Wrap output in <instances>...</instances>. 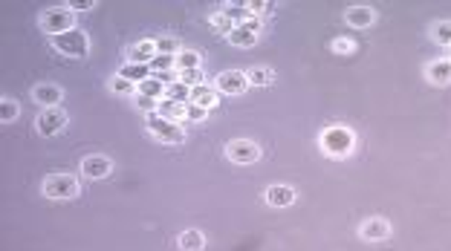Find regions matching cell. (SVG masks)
I'll return each mask as SVG.
<instances>
[{"instance_id":"cell-1","label":"cell","mask_w":451,"mask_h":251,"mask_svg":"<svg viewBox=\"0 0 451 251\" xmlns=\"http://www.w3.org/2000/svg\"><path fill=\"white\" fill-rule=\"evenodd\" d=\"M318 147L327 153V156H333V159H344L356 147V133L350 128H344V124H330V128L321 130Z\"/></svg>"},{"instance_id":"cell-2","label":"cell","mask_w":451,"mask_h":251,"mask_svg":"<svg viewBox=\"0 0 451 251\" xmlns=\"http://www.w3.org/2000/svg\"><path fill=\"white\" fill-rule=\"evenodd\" d=\"M145 128L162 145H182V142H186V130L179 128V121H168V119H162L157 113L145 119Z\"/></svg>"},{"instance_id":"cell-3","label":"cell","mask_w":451,"mask_h":251,"mask_svg":"<svg viewBox=\"0 0 451 251\" xmlns=\"http://www.w3.org/2000/svg\"><path fill=\"white\" fill-rule=\"evenodd\" d=\"M38 23H41V29H44L47 35L55 38V35H64L69 29H76V15L67 6H52L47 12H41Z\"/></svg>"},{"instance_id":"cell-4","label":"cell","mask_w":451,"mask_h":251,"mask_svg":"<svg viewBox=\"0 0 451 251\" xmlns=\"http://www.w3.org/2000/svg\"><path fill=\"white\" fill-rule=\"evenodd\" d=\"M52 47L61 55H67V58H84V55L90 52V38H87V32H81L76 26V29H69L64 35H55Z\"/></svg>"},{"instance_id":"cell-5","label":"cell","mask_w":451,"mask_h":251,"mask_svg":"<svg viewBox=\"0 0 451 251\" xmlns=\"http://www.w3.org/2000/svg\"><path fill=\"white\" fill-rule=\"evenodd\" d=\"M47 200H73L78 193V179L73 174H50L41 185Z\"/></svg>"},{"instance_id":"cell-6","label":"cell","mask_w":451,"mask_h":251,"mask_svg":"<svg viewBox=\"0 0 451 251\" xmlns=\"http://www.w3.org/2000/svg\"><path fill=\"white\" fill-rule=\"evenodd\" d=\"M226 159L234 165H255L261 159V147L249 139H234V142L226 145Z\"/></svg>"},{"instance_id":"cell-7","label":"cell","mask_w":451,"mask_h":251,"mask_svg":"<svg viewBox=\"0 0 451 251\" xmlns=\"http://www.w3.org/2000/svg\"><path fill=\"white\" fill-rule=\"evenodd\" d=\"M64 128H67V113L61 107H50V110H44V113H38V119H35V130L41 136H55Z\"/></svg>"},{"instance_id":"cell-8","label":"cell","mask_w":451,"mask_h":251,"mask_svg":"<svg viewBox=\"0 0 451 251\" xmlns=\"http://www.w3.org/2000/svg\"><path fill=\"white\" fill-rule=\"evenodd\" d=\"M246 87H249V81H246L243 69H226V73L217 75V84H214V90L223 95H241V93H246Z\"/></svg>"},{"instance_id":"cell-9","label":"cell","mask_w":451,"mask_h":251,"mask_svg":"<svg viewBox=\"0 0 451 251\" xmlns=\"http://www.w3.org/2000/svg\"><path fill=\"white\" fill-rule=\"evenodd\" d=\"M113 171V162L102 153H93V156H84L81 159V176L84 179H104Z\"/></svg>"},{"instance_id":"cell-10","label":"cell","mask_w":451,"mask_h":251,"mask_svg":"<svg viewBox=\"0 0 451 251\" xmlns=\"http://www.w3.org/2000/svg\"><path fill=\"white\" fill-rule=\"evenodd\" d=\"M359 234H362V240H368V243H382L390 237V222L382 217H371L359 226Z\"/></svg>"},{"instance_id":"cell-11","label":"cell","mask_w":451,"mask_h":251,"mask_svg":"<svg viewBox=\"0 0 451 251\" xmlns=\"http://www.w3.org/2000/svg\"><path fill=\"white\" fill-rule=\"evenodd\" d=\"M32 101L41 104L44 110H50V107H61V101H64V90L58 87V84H38V87L32 90Z\"/></svg>"},{"instance_id":"cell-12","label":"cell","mask_w":451,"mask_h":251,"mask_svg":"<svg viewBox=\"0 0 451 251\" xmlns=\"http://www.w3.org/2000/svg\"><path fill=\"white\" fill-rule=\"evenodd\" d=\"M344 21H347L350 29H368V26H373V21H376V12L371 6H350L344 12Z\"/></svg>"},{"instance_id":"cell-13","label":"cell","mask_w":451,"mask_h":251,"mask_svg":"<svg viewBox=\"0 0 451 251\" xmlns=\"http://www.w3.org/2000/svg\"><path fill=\"white\" fill-rule=\"evenodd\" d=\"M263 200H266V205H272V208H289L295 202V188H289V185H270L263 191Z\"/></svg>"},{"instance_id":"cell-14","label":"cell","mask_w":451,"mask_h":251,"mask_svg":"<svg viewBox=\"0 0 451 251\" xmlns=\"http://www.w3.org/2000/svg\"><path fill=\"white\" fill-rule=\"evenodd\" d=\"M426 78L434 84V87H446L451 84V61L448 58H437L426 67Z\"/></svg>"},{"instance_id":"cell-15","label":"cell","mask_w":451,"mask_h":251,"mask_svg":"<svg viewBox=\"0 0 451 251\" xmlns=\"http://www.w3.org/2000/svg\"><path fill=\"white\" fill-rule=\"evenodd\" d=\"M157 58V44L153 40H139V44H133L128 49V64H148Z\"/></svg>"},{"instance_id":"cell-16","label":"cell","mask_w":451,"mask_h":251,"mask_svg":"<svg viewBox=\"0 0 451 251\" xmlns=\"http://www.w3.org/2000/svg\"><path fill=\"white\" fill-rule=\"evenodd\" d=\"M191 101L194 104H200L203 110H211L217 101H220V93L214 87H208V84H200V87H194L191 90Z\"/></svg>"},{"instance_id":"cell-17","label":"cell","mask_w":451,"mask_h":251,"mask_svg":"<svg viewBox=\"0 0 451 251\" xmlns=\"http://www.w3.org/2000/svg\"><path fill=\"white\" fill-rule=\"evenodd\" d=\"M203 55L194 52V49H179L177 58H174V69L177 73H186V69H203Z\"/></svg>"},{"instance_id":"cell-18","label":"cell","mask_w":451,"mask_h":251,"mask_svg":"<svg viewBox=\"0 0 451 251\" xmlns=\"http://www.w3.org/2000/svg\"><path fill=\"white\" fill-rule=\"evenodd\" d=\"M116 75H122V78H128V81H133L136 84V87H139V84H142V81H148L151 75H153V69L148 67V64H124L122 69H119V73Z\"/></svg>"},{"instance_id":"cell-19","label":"cell","mask_w":451,"mask_h":251,"mask_svg":"<svg viewBox=\"0 0 451 251\" xmlns=\"http://www.w3.org/2000/svg\"><path fill=\"white\" fill-rule=\"evenodd\" d=\"M246 81H249V87H266V84L275 81V69L272 67H249Z\"/></svg>"},{"instance_id":"cell-20","label":"cell","mask_w":451,"mask_h":251,"mask_svg":"<svg viewBox=\"0 0 451 251\" xmlns=\"http://www.w3.org/2000/svg\"><path fill=\"white\" fill-rule=\"evenodd\" d=\"M226 40H229L232 47H237V49H249V47L258 44V35L249 32V29H243V26H234V29L226 35Z\"/></svg>"},{"instance_id":"cell-21","label":"cell","mask_w":451,"mask_h":251,"mask_svg":"<svg viewBox=\"0 0 451 251\" xmlns=\"http://www.w3.org/2000/svg\"><path fill=\"white\" fill-rule=\"evenodd\" d=\"M179 248H182V251H203V248H206V237H203V231L186 228V231L179 234Z\"/></svg>"},{"instance_id":"cell-22","label":"cell","mask_w":451,"mask_h":251,"mask_svg":"<svg viewBox=\"0 0 451 251\" xmlns=\"http://www.w3.org/2000/svg\"><path fill=\"white\" fill-rule=\"evenodd\" d=\"M136 93H139V95H148V99H157V101H162V99H165V93H168V87H165V84H162L160 78H153V75H151L148 81L139 84Z\"/></svg>"},{"instance_id":"cell-23","label":"cell","mask_w":451,"mask_h":251,"mask_svg":"<svg viewBox=\"0 0 451 251\" xmlns=\"http://www.w3.org/2000/svg\"><path fill=\"white\" fill-rule=\"evenodd\" d=\"M157 116L168 119V121H182L186 119V104H177L171 99H162L160 101V110H157Z\"/></svg>"},{"instance_id":"cell-24","label":"cell","mask_w":451,"mask_h":251,"mask_svg":"<svg viewBox=\"0 0 451 251\" xmlns=\"http://www.w3.org/2000/svg\"><path fill=\"white\" fill-rule=\"evenodd\" d=\"M431 40L440 47H451V21H437L431 26Z\"/></svg>"},{"instance_id":"cell-25","label":"cell","mask_w":451,"mask_h":251,"mask_svg":"<svg viewBox=\"0 0 451 251\" xmlns=\"http://www.w3.org/2000/svg\"><path fill=\"white\" fill-rule=\"evenodd\" d=\"M165 99H171V101H177V104H188V101H191V87H186L182 81H174L171 87H168Z\"/></svg>"},{"instance_id":"cell-26","label":"cell","mask_w":451,"mask_h":251,"mask_svg":"<svg viewBox=\"0 0 451 251\" xmlns=\"http://www.w3.org/2000/svg\"><path fill=\"white\" fill-rule=\"evenodd\" d=\"M18 116H21L18 101H12L9 95H6V99H0V121H3V124H12Z\"/></svg>"},{"instance_id":"cell-27","label":"cell","mask_w":451,"mask_h":251,"mask_svg":"<svg viewBox=\"0 0 451 251\" xmlns=\"http://www.w3.org/2000/svg\"><path fill=\"white\" fill-rule=\"evenodd\" d=\"M110 90L116 95H136V84L128 81V78H122V75H113L110 78Z\"/></svg>"},{"instance_id":"cell-28","label":"cell","mask_w":451,"mask_h":251,"mask_svg":"<svg viewBox=\"0 0 451 251\" xmlns=\"http://www.w3.org/2000/svg\"><path fill=\"white\" fill-rule=\"evenodd\" d=\"M220 12H223V15L229 18L234 26H241V23L246 21V15H249V12H246V6H237V3H226Z\"/></svg>"},{"instance_id":"cell-29","label":"cell","mask_w":451,"mask_h":251,"mask_svg":"<svg viewBox=\"0 0 451 251\" xmlns=\"http://www.w3.org/2000/svg\"><path fill=\"white\" fill-rule=\"evenodd\" d=\"M177 81H182L186 87H200V84H206L203 81V69H186V73H177Z\"/></svg>"},{"instance_id":"cell-30","label":"cell","mask_w":451,"mask_h":251,"mask_svg":"<svg viewBox=\"0 0 451 251\" xmlns=\"http://www.w3.org/2000/svg\"><path fill=\"white\" fill-rule=\"evenodd\" d=\"M211 29L220 32V35H229V32L234 29V23H232L229 18H226L223 12H214V15H211Z\"/></svg>"},{"instance_id":"cell-31","label":"cell","mask_w":451,"mask_h":251,"mask_svg":"<svg viewBox=\"0 0 451 251\" xmlns=\"http://www.w3.org/2000/svg\"><path fill=\"white\" fill-rule=\"evenodd\" d=\"M174 58L177 55H160L157 52V58L151 61V69L153 73H168V69H174Z\"/></svg>"},{"instance_id":"cell-32","label":"cell","mask_w":451,"mask_h":251,"mask_svg":"<svg viewBox=\"0 0 451 251\" xmlns=\"http://www.w3.org/2000/svg\"><path fill=\"white\" fill-rule=\"evenodd\" d=\"M133 101H136V107L142 110V113H148V116H153V113L160 110V101H157V99H148V95H139V93H136Z\"/></svg>"},{"instance_id":"cell-33","label":"cell","mask_w":451,"mask_h":251,"mask_svg":"<svg viewBox=\"0 0 451 251\" xmlns=\"http://www.w3.org/2000/svg\"><path fill=\"white\" fill-rule=\"evenodd\" d=\"M153 44H157V52H160V55H177V52H179V47H177L174 38H157Z\"/></svg>"},{"instance_id":"cell-34","label":"cell","mask_w":451,"mask_h":251,"mask_svg":"<svg viewBox=\"0 0 451 251\" xmlns=\"http://www.w3.org/2000/svg\"><path fill=\"white\" fill-rule=\"evenodd\" d=\"M186 119H188V121H206V119H208V110H203L200 104L188 101V104H186Z\"/></svg>"},{"instance_id":"cell-35","label":"cell","mask_w":451,"mask_h":251,"mask_svg":"<svg viewBox=\"0 0 451 251\" xmlns=\"http://www.w3.org/2000/svg\"><path fill=\"white\" fill-rule=\"evenodd\" d=\"M275 6L272 3H261V0H252V3H246V12L249 15H255V18H261V15H270ZM263 21V18H261Z\"/></svg>"},{"instance_id":"cell-36","label":"cell","mask_w":451,"mask_h":251,"mask_svg":"<svg viewBox=\"0 0 451 251\" xmlns=\"http://www.w3.org/2000/svg\"><path fill=\"white\" fill-rule=\"evenodd\" d=\"M333 52H338V55H353L356 52V44L350 38H336L333 40Z\"/></svg>"},{"instance_id":"cell-37","label":"cell","mask_w":451,"mask_h":251,"mask_svg":"<svg viewBox=\"0 0 451 251\" xmlns=\"http://www.w3.org/2000/svg\"><path fill=\"white\" fill-rule=\"evenodd\" d=\"M67 9L76 15V12H93V9H96V3H93V0H69Z\"/></svg>"},{"instance_id":"cell-38","label":"cell","mask_w":451,"mask_h":251,"mask_svg":"<svg viewBox=\"0 0 451 251\" xmlns=\"http://www.w3.org/2000/svg\"><path fill=\"white\" fill-rule=\"evenodd\" d=\"M241 26H243V29H249V32H255V35H258V32L263 29V21L255 18V15H246V21H243Z\"/></svg>"},{"instance_id":"cell-39","label":"cell","mask_w":451,"mask_h":251,"mask_svg":"<svg viewBox=\"0 0 451 251\" xmlns=\"http://www.w3.org/2000/svg\"><path fill=\"white\" fill-rule=\"evenodd\" d=\"M448 61H451V52H448Z\"/></svg>"}]
</instances>
